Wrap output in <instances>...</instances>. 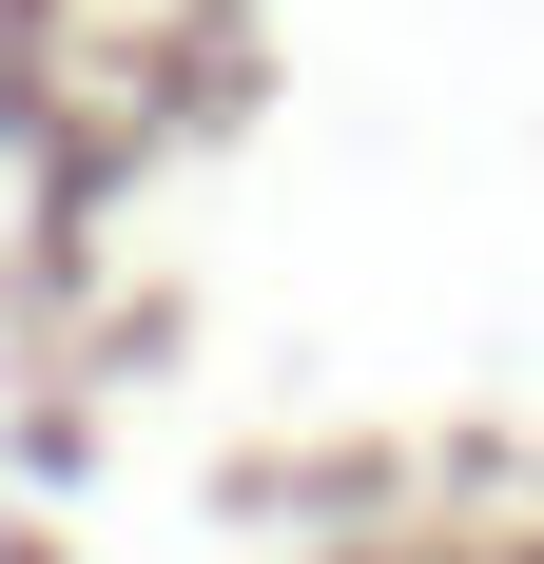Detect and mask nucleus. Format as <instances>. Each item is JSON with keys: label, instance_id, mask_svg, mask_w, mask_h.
<instances>
[{"label": "nucleus", "instance_id": "obj_1", "mask_svg": "<svg viewBox=\"0 0 544 564\" xmlns=\"http://www.w3.org/2000/svg\"><path fill=\"white\" fill-rule=\"evenodd\" d=\"M525 564H544V545H525Z\"/></svg>", "mask_w": 544, "mask_h": 564}]
</instances>
